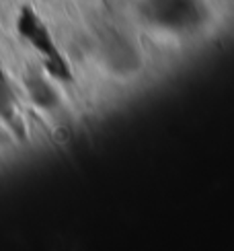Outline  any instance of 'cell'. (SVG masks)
<instances>
[{
    "mask_svg": "<svg viewBox=\"0 0 234 251\" xmlns=\"http://www.w3.org/2000/svg\"><path fill=\"white\" fill-rule=\"evenodd\" d=\"M25 23L33 29V35L27 33L31 39H33V44L35 48L41 51V54L46 56V64H47V70L54 75L58 80H64V82H72L74 80V75H72V70L68 66V62L66 58H64L60 54V50L58 46L54 44V39H51V35L47 33V29L39 23V19L35 15H31L27 13V19H25Z\"/></svg>",
    "mask_w": 234,
    "mask_h": 251,
    "instance_id": "1",
    "label": "cell"
}]
</instances>
